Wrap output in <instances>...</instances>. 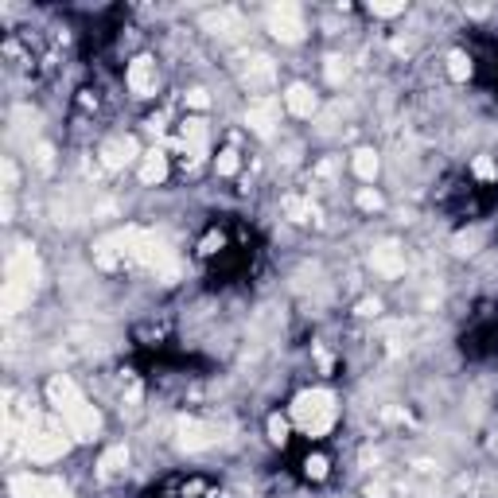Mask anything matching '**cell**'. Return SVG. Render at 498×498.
I'll list each match as a JSON object with an SVG mask.
<instances>
[{"label":"cell","instance_id":"30bf717a","mask_svg":"<svg viewBox=\"0 0 498 498\" xmlns=\"http://www.w3.org/2000/svg\"><path fill=\"white\" fill-rule=\"evenodd\" d=\"M137 156V144H133V140H109L106 148H101V160H106V167H125L128 160Z\"/></svg>","mask_w":498,"mask_h":498},{"label":"cell","instance_id":"ffe728a7","mask_svg":"<svg viewBox=\"0 0 498 498\" xmlns=\"http://www.w3.org/2000/svg\"><path fill=\"white\" fill-rule=\"evenodd\" d=\"M475 176H479V179H495V176H498V167H495V160H487V156H479V160H475Z\"/></svg>","mask_w":498,"mask_h":498},{"label":"cell","instance_id":"6da1fadb","mask_svg":"<svg viewBox=\"0 0 498 498\" xmlns=\"http://www.w3.org/2000/svg\"><path fill=\"white\" fill-rule=\"evenodd\" d=\"M47 397H51L55 413L63 417V424H67V432L74 440H94V436H98V429H101L98 409H94V405H90L78 390H74V381H70V378L55 374V378L47 381Z\"/></svg>","mask_w":498,"mask_h":498},{"label":"cell","instance_id":"4fadbf2b","mask_svg":"<svg viewBox=\"0 0 498 498\" xmlns=\"http://www.w3.org/2000/svg\"><path fill=\"white\" fill-rule=\"evenodd\" d=\"M125 463H128V451L121 448V444H117V448H109L106 456H101V463H98V467H101V479H113L117 471H125Z\"/></svg>","mask_w":498,"mask_h":498},{"label":"cell","instance_id":"ba28073f","mask_svg":"<svg viewBox=\"0 0 498 498\" xmlns=\"http://www.w3.org/2000/svg\"><path fill=\"white\" fill-rule=\"evenodd\" d=\"M276 121H281V106H276V101H257V106L249 109V125H254L261 137H269V133H273Z\"/></svg>","mask_w":498,"mask_h":498},{"label":"cell","instance_id":"e0dca14e","mask_svg":"<svg viewBox=\"0 0 498 498\" xmlns=\"http://www.w3.org/2000/svg\"><path fill=\"white\" fill-rule=\"evenodd\" d=\"M269 440H273V444H284V440H288V420L284 417H269Z\"/></svg>","mask_w":498,"mask_h":498},{"label":"cell","instance_id":"7402d4cb","mask_svg":"<svg viewBox=\"0 0 498 498\" xmlns=\"http://www.w3.org/2000/svg\"><path fill=\"white\" fill-rule=\"evenodd\" d=\"M187 106H191V109H206V106H210L206 90H191V94H187Z\"/></svg>","mask_w":498,"mask_h":498},{"label":"cell","instance_id":"5b68a950","mask_svg":"<svg viewBox=\"0 0 498 498\" xmlns=\"http://www.w3.org/2000/svg\"><path fill=\"white\" fill-rule=\"evenodd\" d=\"M125 82H128V90H133L137 98H152V94H156V82H160L156 63L148 59V55L133 59V63H128V70H125Z\"/></svg>","mask_w":498,"mask_h":498},{"label":"cell","instance_id":"d6986e66","mask_svg":"<svg viewBox=\"0 0 498 498\" xmlns=\"http://www.w3.org/2000/svg\"><path fill=\"white\" fill-rule=\"evenodd\" d=\"M358 206H362V210H378L381 195H378V191H370V187H362V191H358Z\"/></svg>","mask_w":498,"mask_h":498},{"label":"cell","instance_id":"9c48e42d","mask_svg":"<svg viewBox=\"0 0 498 498\" xmlns=\"http://www.w3.org/2000/svg\"><path fill=\"white\" fill-rule=\"evenodd\" d=\"M167 179V156L164 152H144V164H140V183L152 187V183H164Z\"/></svg>","mask_w":498,"mask_h":498},{"label":"cell","instance_id":"52a82bcc","mask_svg":"<svg viewBox=\"0 0 498 498\" xmlns=\"http://www.w3.org/2000/svg\"><path fill=\"white\" fill-rule=\"evenodd\" d=\"M284 106H288V113H296V117H312L315 109H319V98L312 94V86L296 82V86H288V94H284Z\"/></svg>","mask_w":498,"mask_h":498},{"label":"cell","instance_id":"7a4b0ae2","mask_svg":"<svg viewBox=\"0 0 498 498\" xmlns=\"http://www.w3.org/2000/svg\"><path fill=\"white\" fill-rule=\"evenodd\" d=\"M292 417L308 436H323L335 424V397L327 390H304L292 401Z\"/></svg>","mask_w":498,"mask_h":498},{"label":"cell","instance_id":"44dd1931","mask_svg":"<svg viewBox=\"0 0 498 498\" xmlns=\"http://www.w3.org/2000/svg\"><path fill=\"white\" fill-rule=\"evenodd\" d=\"M374 16H401L405 12V4H370Z\"/></svg>","mask_w":498,"mask_h":498},{"label":"cell","instance_id":"603a6c76","mask_svg":"<svg viewBox=\"0 0 498 498\" xmlns=\"http://www.w3.org/2000/svg\"><path fill=\"white\" fill-rule=\"evenodd\" d=\"M215 249H222V234H206L203 238V254H215Z\"/></svg>","mask_w":498,"mask_h":498},{"label":"cell","instance_id":"277c9868","mask_svg":"<svg viewBox=\"0 0 498 498\" xmlns=\"http://www.w3.org/2000/svg\"><path fill=\"white\" fill-rule=\"evenodd\" d=\"M16 498H70V490L63 487V479H43V475H16L8 483Z\"/></svg>","mask_w":498,"mask_h":498},{"label":"cell","instance_id":"9a60e30c","mask_svg":"<svg viewBox=\"0 0 498 498\" xmlns=\"http://www.w3.org/2000/svg\"><path fill=\"white\" fill-rule=\"evenodd\" d=\"M374 265H378L381 273H397V269H401V257L393 254V245H381L378 254H374Z\"/></svg>","mask_w":498,"mask_h":498},{"label":"cell","instance_id":"5bb4252c","mask_svg":"<svg viewBox=\"0 0 498 498\" xmlns=\"http://www.w3.org/2000/svg\"><path fill=\"white\" fill-rule=\"evenodd\" d=\"M448 74H451L456 82L471 78V59L463 55V51H451V55H448Z\"/></svg>","mask_w":498,"mask_h":498},{"label":"cell","instance_id":"ac0fdd59","mask_svg":"<svg viewBox=\"0 0 498 498\" xmlns=\"http://www.w3.org/2000/svg\"><path fill=\"white\" fill-rule=\"evenodd\" d=\"M304 471H308V479H327V459L323 456H308Z\"/></svg>","mask_w":498,"mask_h":498},{"label":"cell","instance_id":"cb8c5ba5","mask_svg":"<svg viewBox=\"0 0 498 498\" xmlns=\"http://www.w3.org/2000/svg\"><path fill=\"white\" fill-rule=\"evenodd\" d=\"M378 312H381L378 300H362V304H358V315H378Z\"/></svg>","mask_w":498,"mask_h":498},{"label":"cell","instance_id":"3957f363","mask_svg":"<svg viewBox=\"0 0 498 498\" xmlns=\"http://www.w3.org/2000/svg\"><path fill=\"white\" fill-rule=\"evenodd\" d=\"M28 456L35 459V463H51V459H59V456H67V448H70V440L63 436V429H35V432H28Z\"/></svg>","mask_w":498,"mask_h":498},{"label":"cell","instance_id":"8992f818","mask_svg":"<svg viewBox=\"0 0 498 498\" xmlns=\"http://www.w3.org/2000/svg\"><path fill=\"white\" fill-rule=\"evenodd\" d=\"M269 28H273L276 40H288L296 43L304 35V20H300V8L296 4H276L273 12H269Z\"/></svg>","mask_w":498,"mask_h":498},{"label":"cell","instance_id":"7c38bea8","mask_svg":"<svg viewBox=\"0 0 498 498\" xmlns=\"http://www.w3.org/2000/svg\"><path fill=\"white\" fill-rule=\"evenodd\" d=\"M179 432H183V448H191V451L210 444V432H206L199 420H183V424H179Z\"/></svg>","mask_w":498,"mask_h":498},{"label":"cell","instance_id":"8fae6325","mask_svg":"<svg viewBox=\"0 0 498 498\" xmlns=\"http://www.w3.org/2000/svg\"><path fill=\"white\" fill-rule=\"evenodd\" d=\"M354 176L366 179V183L378 176V152H374V148H358V152H354Z\"/></svg>","mask_w":498,"mask_h":498},{"label":"cell","instance_id":"2e32d148","mask_svg":"<svg viewBox=\"0 0 498 498\" xmlns=\"http://www.w3.org/2000/svg\"><path fill=\"white\" fill-rule=\"evenodd\" d=\"M238 164H242V160H238V152H234V148H226V152H218V160H215V172H218V176H234V172H238Z\"/></svg>","mask_w":498,"mask_h":498}]
</instances>
